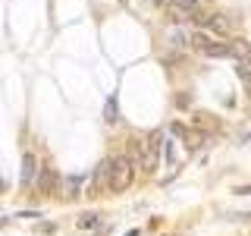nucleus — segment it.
Masks as SVG:
<instances>
[{
  "instance_id": "6",
  "label": "nucleus",
  "mask_w": 251,
  "mask_h": 236,
  "mask_svg": "<svg viewBox=\"0 0 251 236\" xmlns=\"http://www.w3.org/2000/svg\"><path fill=\"white\" fill-rule=\"evenodd\" d=\"M201 54L210 57V60H223V57H232V44L229 41H210Z\"/></svg>"
},
{
  "instance_id": "12",
  "label": "nucleus",
  "mask_w": 251,
  "mask_h": 236,
  "mask_svg": "<svg viewBox=\"0 0 251 236\" xmlns=\"http://www.w3.org/2000/svg\"><path fill=\"white\" fill-rule=\"evenodd\" d=\"M176 3H179V6H185V10H198L201 0H176Z\"/></svg>"
},
{
  "instance_id": "9",
  "label": "nucleus",
  "mask_w": 251,
  "mask_h": 236,
  "mask_svg": "<svg viewBox=\"0 0 251 236\" xmlns=\"http://www.w3.org/2000/svg\"><path fill=\"white\" fill-rule=\"evenodd\" d=\"M210 41H214V38H210L207 31H195V35H192V47H198V51H204Z\"/></svg>"
},
{
  "instance_id": "5",
  "label": "nucleus",
  "mask_w": 251,
  "mask_h": 236,
  "mask_svg": "<svg viewBox=\"0 0 251 236\" xmlns=\"http://www.w3.org/2000/svg\"><path fill=\"white\" fill-rule=\"evenodd\" d=\"M57 170H50V167H44L41 173H38V179H35V189H38V192H41V195H50L53 192V186H57Z\"/></svg>"
},
{
  "instance_id": "7",
  "label": "nucleus",
  "mask_w": 251,
  "mask_h": 236,
  "mask_svg": "<svg viewBox=\"0 0 251 236\" xmlns=\"http://www.w3.org/2000/svg\"><path fill=\"white\" fill-rule=\"evenodd\" d=\"M160 154H163V167H173V164H176V142L163 136V148H160Z\"/></svg>"
},
{
  "instance_id": "1",
  "label": "nucleus",
  "mask_w": 251,
  "mask_h": 236,
  "mask_svg": "<svg viewBox=\"0 0 251 236\" xmlns=\"http://www.w3.org/2000/svg\"><path fill=\"white\" fill-rule=\"evenodd\" d=\"M135 179V161L132 157H113V167H110V189L113 192H123V189L132 186Z\"/></svg>"
},
{
  "instance_id": "14",
  "label": "nucleus",
  "mask_w": 251,
  "mask_h": 236,
  "mask_svg": "<svg viewBox=\"0 0 251 236\" xmlns=\"http://www.w3.org/2000/svg\"><path fill=\"white\" fill-rule=\"evenodd\" d=\"M154 3H160V0H154Z\"/></svg>"
},
{
  "instance_id": "11",
  "label": "nucleus",
  "mask_w": 251,
  "mask_h": 236,
  "mask_svg": "<svg viewBox=\"0 0 251 236\" xmlns=\"http://www.w3.org/2000/svg\"><path fill=\"white\" fill-rule=\"evenodd\" d=\"M104 120H107V123H116V120H120V117H116V101H113V98H110L107 107H104Z\"/></svg>"
},
{
  "instance_id": "8",
  "label": "nucleus",
  "mask_w": 251,
  "mask_h": 236,
  "mask_svg": "<svg viewBox=\"0 0 251 236\" xmlns=\"http://www.w3.org/2000/svg\"><path fill=\"white\" fill-rule=\"evenodd\" d=\"M78 230H94V227H100V214H94V211H88V214H82L75 220Z\"/></svg>"
},
{
  "instance_id": "3",
  "label": "nucleus",
  "mask_w": 251,
  "mask_h": 236,
  "mask_svg": "<svg viewBox=\"0 0 251 236\" xmlns=\"http://www.w3.org/2000/svg\"><path fill=\"white\" fill-rule=\"evenodd\" d=\"M85 186H88V177H82V173H69V177L63 179V195H66V199H78Z\"/></svg>"
},
{
  "instance_id": "10",
  "label": "nucleus",
  "mask_w": 251,
  "mask_h": 236,
  "mask_svg": "<svg viewBox=\"0 0 251 236\" xmlns=\"http://www.w3.org/2000/svg\"><path fill=\"white\" fill-rule=\"evenodd\" d=\"M170 44H173V47H188V44H192V38H188L185 31H179V29H176V31L170 35Z\"/></svg>"
},
{
  "instance_id": "4",
  "label": "nucleus",
  "mask_w": 251,
  "mask_h": 236,
  "mask_svg": "<svg viewBox=\"0 0 251 236\" xmlns=\"http://www.w3.org/2000/svg\"><path fill=\"white\" fill-rule=\"evenodd\" d=\"M38 173H41V167H38V157L35 154H25V157H22V186H35Z\"/></svg>"
},
{
  "instance_id": "13",
  "label": "nucleus",
  "mask_w": 251,
  "mask_h": 236,
  "mask_svg": "<svg viewBox=\"0 0 251 236\" xmlns=\"http://www.w3.org/2000/svg\"><path fill=\"white\" fill-rule=\"evenodd\" d=\"M235 195H251V186H239V189H235Z\"/></svg>"
},
{
  "instance_id": "2",
  "label": "nucleus",
  "mask_w": 251,
  "mask_h": 236,
  "mask_svg": "<svg viewBox=\"0 0 251 236\" xmlns=\"http://www.w3.org/2000/svg\"><path fill=\"white\" fill-rule=\"evenodd\" d=\"M110 167H113V161H100L98 167H94V177H91V195L104 192L110 186Z\"/></svg>"
}]
</instances>
